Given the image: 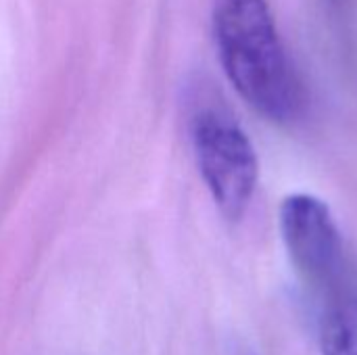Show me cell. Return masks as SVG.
Instances as JSON below:
<instances>
[{
    "instance_id": "3",
    "label": "cell",
    "mask_w": 357,
    "mask_h": 355,
    "mask_svg": "<svg viewBox=\"0 0 357 355\" xmlns=\"http://www.w3.org/2000/svg\"><path fill=\"white\" fill-rule=\"evenodd\" d=\"M280 232L289 257L310 289L328 301L351 291V272L337 222L324 201L297 192L280 205Z\"/></svg>"
},
{
    "instance_id": "2",
    "label": "cell",
    "mask_w": 357,
    "mask_h": 355,
    "mask_svg": "<svg viewBox=\"0 0 357 355\" xmlns=\"http://www.w3.org/2000/svg\"><path fill=\"white\" fill-rule=\"evenodd\" d=\"M195 159L218 209L230 222L245 216L259 176L255 149L238 121L213 100L201 98L190 113Z\"/></svg>"
},
{
    "instance_id": "1",
    "label": "cell",
    "mask_w": 357,
    "mask_h": 355,
    "mask_svg": "<svg viewBox=\"0 0 357 355\" xmlns=\"http://www.w3.org/2000/svg\"><path fill=\"white\" fill-rule=\"evenodd\" d=\"M213 40L234 90L274 123H293L305 107L303 84L266 0H215Z\"/></svg>"
},
{
    "instance_id": "4",
    "label": "cell",
    "mask_w": 357,
    "mask_h": 355,
    "mask_svg": "<svg viewBox=\"0 0 357 355\" xmlns=\"http://www.w3.org/2000/svg\"><path fill=\"white\" fill-rule=\"evenodd\" d=\"M322 355H357V295L347 293L326 303L320 322Z\"/></svg>"
}]
</instances>
